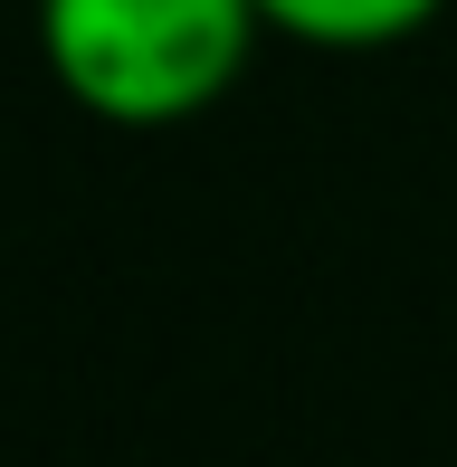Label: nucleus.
Returning a JSON list of instances; mask_svg holds the SVG:
<instances>
[{"instance_id":"f257e3e1","label":"nucleus","mask_w":457,"mask_h":467,"mask_svg":"<svg viewBox=\"0 0 457 467\" xmlns=\"http://www.w3.org/2000/svg\"><path fill=\"white\" fill-rule=\"evenodd\" d=\"M267 38L258 0H38V57L96 124L162 134L239 87Z\"/></svg>"},{"instance_id":"f03ea898","label":"nucleus","mask_w":457,"mask_h":467,"mask_svg":"<svg viewBox=\"0 0 457 467\" xmlns=\"http://www.w3.org/2000/svg\"><path fill=\"white\" fill-rule=\"evenodd\" d=\"M448 0H258V19L296 48H334V57H362V48H401L439 19Z\"/></svg>"}]
</instances>
